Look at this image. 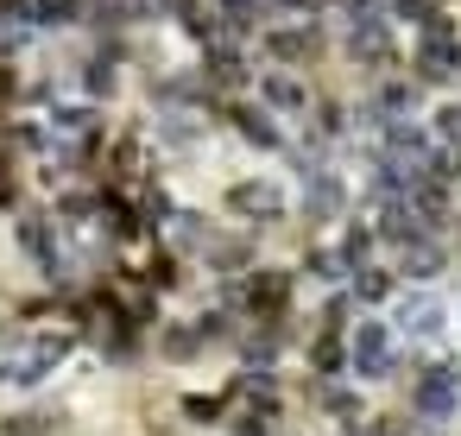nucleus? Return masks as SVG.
<instances>
[{
  "label": "nucleus",
  "instance_id": "obj_9",
  "mask_svg": "<svg viewBox=\"0 0 461 436\" xmlns=\"http://www.w3.org/2000/svg\"><path fill=\"white\" fill-rule=\"evenodd\" d=\"M259 45H266L272 70H297V64H310V58H316L322 32H316L310 20H278V26H266V32H259Z\"/></svg>",
  "mask_w": 461,
  "mask_h": 436
},
{
  "label": "nucleus",
  "instance_id": "obj_1",
  "mask_svg": "<svg viewBox=\"0 0 461 436\" xmlns=\"http://www.w3.org/2000/svg\"><path fill=\"white\" fill-rule=\"evenodd\" d=\"M70 354H77L70 329H32L20 341H7V348H0V392H39L45 379L64 373Z\"/></svg>",
  "mask_w": 461,
  "mask_h": 436
},
{
  "label": "nucleus",
  "instance_id": "obj_13",
  "mask_svg": "<svg viewBox=\"0 0 461 436\" xmlns=\"http://www.w3.org/2000/svg\"><path fill=\"white\" fill-rule=\"evenodd\" d=\"M429 140H436L442 152H461V102L429 108Z\"/></svg>",
  "mask_w": 461,
  "mask_h": 436
},
{
  "label": "nucleus",
  "instance_id": "obj_10",
  "mask_svg": "<svg viewBox=\"0 0 461 436\" xmlns=\"http://www.w3.org/2000/svg\"><path fill=\"white\" fill-rule=\"evenodd\" d=\"M392 272H398L404 285H436V278L448 272V247H442L436 234H423V241H411V247L392 253Z\"/></svg>",
  "mask_w": 461,
  "mask_h": 436
},
{
  "label": "nucleus",
  "instance_id": "obj_12",
  "mask_svg": "<svg viewBox=\"0 0 461 436\" xmlns=\"http://www.w3.org/2000/svg\"><path fill=\"white\" fill-rule=\"evenodd\" d=\"M228 121H234V127H240V140H247V146H259V152H285V146H291V140H285V127H278L259 102H234V108H228Z\"/></svg>",
  "mask_w": 461,
  "mask_h": 436
},
{
  "label": "nucleus",
  "instance_id": "obj_14",
  "mask_svg": "<svg viewBox=\"0 0 461 436\" xmlns=\"http://www.w3.org/2000/svg\"><path fill=\"white\" fill-rule=\"evenodd\" d=\"M215 14H221V26H228V32H247V26L266 14V0H215Z\"/></svg>",
  "mask_w": 461,
  "mask_h": 436
},
{
  "label": "nucleus",
  "instance_id": "obj_3",
  "mask_svg": "<svg viewBox=\"0 0 461 436\" xmlns=\"http://www.w3.org/2000/svg\"><path fill=\"white\" fill-rule=\"evenodd\" d=\"M385 322H392V335H398V341L436 348V341H448L455 310H448V297H442V291H429V285H404V291H392Z\"/></svg>",
  "mask_w": 461,
  "mask_h": 436
},
{
  "label": "nucleus",
  "instance_id": "obj_8",
  "mask_svg": "<svg viewBox=\"0 0 461 436\" xmlns=\"http://www.w3.org/2000/svg\"><path fill=\"white\" fill-rule=\"evenodd\" d=\"M341 51H348V64H366V70H379V64H392V51H398V26H392L379 7H366V14H348V39H341Z\"/></svg>",
  "mask_w": 461,
  "mask_h": 436
},
{
  "label": "nucleus",
  "instance_id": "obj_5",
  "mask_svg": "<svg viewBox=\"0 0 461 436\" xmlns=\"http://www.w3.org/2000/svg\"><path fill=\"white\" fill-rule=\"evenodd\" d=\"M411 411H417L423 430H442L448 417H461V367L429 360V367L411 379Z\"/></svg>",
  "mask_w": 461,
  "mask_h": 436
},
{
  "label": "nucleus",
  "instance_id": "obj_15",
  "mask_svg": "<svg viewBox=\"0 0 461 436\" xmlns=\"http://www.w3.org/2000/svg\"><path fill=\"white\" fill-rule=\"evenodd\" d=\"M266 7H272L278 20H310V14L322 7V0H266Z\"/></svg>",
  "mask_w": 461,
  "mask_h": 436
},
{
  "label": "nucleus",
  "instance_id": "obj_11",
  "mask_svg": "<svg viewBox=\"0 0 461 436\" xmlns=\"http://www.w3.org/2000/svg\"><path fill=\"white\" fill-rule=\"evenodd\" d=\"M316 404H322L329 423H341V430H366V392H360L354 379H322V386H316Z\"/></svg>",
  "mask_w": 461,
  "mask_h": 436
},
{
  "label": "nucleus",
  "instance_id": "obj_16",
  "mask_svg": "<svg viewBox=\"0 0 461 436\" xmlns=\"http://www.w3.org/2000/svg\"><path fill=\"white\" fill-rule=\"evenodd\" d=\"M392 436H436V430H392Z\"/></svg>",
  "mask_w": 461,
  "mask_h": 436
},
{
  "label": "nucleus",
  "instance_id": "obj_2",
  "mask_svg": "<svg viewBox=\"0 0 461 436\" xmlns=\"http://www.w3.org/2000/svg\"><path fill=\"white\" fill-rule=\"evenodd\" d=\"M341 348H348V379L354 386H385L398 373V360H404V341L392 335L385 316H354L341 329Z\"/></svg>",
  "mask_w": 461,
  "mask_h": 436
},
{
  "label": "nucleus",
  "instance_id": "obj_4",
  "mask_svg": "<svg viewBox=\"0 0 461 436\" xmlns=\"http://www.w3.org/2000/svg\"><path fill=\"white\" fill-rule=\"evenodd\" d=\"M221 209H228L234 222H247V228H278L297 203H291V190H285L278 171H253V177H234V184L221 190Z\"/></svg>",
  "mask_w": 461,
  "mask_h": 436
},
{
  "label": "nucleus",
  "instance_id": "obj_6",
  "mask_svg": "<svg viewBox=\"0 0 461 436\" xmlns=\"http://www.w3.org/2000/svg\"><path fill=\"white\" fill-rule=\"evenodd\" d=\"M253 95H259V108L285 127V121H310L316 114V89H310V77H297V70H259L253 77Z\"/></svg>",
  "mask_w": 461,
  "mask_h": 436
},
{
  "label": "nucleus",
  "instance_id": "obj_7",
  "mask_svg": "<svg viewBox=\"0 0 461 436\" xmlns=\"http://www.w3.org/2000/svg\"><path fill=\"white\" fill-rule=\"evenodd\" d=\"M310 222H322V228H341L348 222V203H354V184L335 171V165H310L303 171V190L291 196Z\"/></svg>",
  "mask_w": 461,
  "mask_h": 436
}]
</instances>
